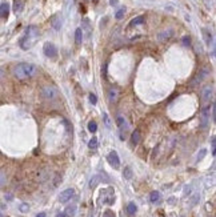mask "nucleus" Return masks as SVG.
I'll use <instances>...</instances> for the list:
<instances>
[{"label": "nucleus", "instance_id": "obj_1", "mask_svg": "<svg viewBox=\"0 0 216 217\" xmlns=\"http://www.w3.org/2000/svg\"><path fill=\"white\" fill-rule=\"evenodd\" d=\"M36 73H38V67L35 64H31V63H19L13 68V75L19 80L30 79L32 76H35Z\"/></svg>", "mask_w": 216, "mask_h": 217}, {"label": "nucleus", "instance_id": "obj_2", "mask_svg": "<svg viewBox=\"0 0 216 217\" xmlns=\"http://www.w3.org/2000/svg\"><path fill=\"white\" fill-rule=\"evenodd\" d=\"M39 38V30L36 27H28L25 30L24 36L20 40V47L23 49H28L31 48V45L36 41V39Z\"/></svg>", "mask_w": 216, "mask_h": 217}, {"label": "nucleus", "instance_id": "obj_3", "mask_svg": "<svg viewBox=\"0 0 216 217\" xmlns=\"http://www.w3.org/2000/svg\"><path fill=\"white\" fill-rule=\"evenodd\" d=\"M209 117H211V108L204 107L200 112V128L206 129L209 124Z\"/></svg>", "mask_w": 216, "mask_h": 217}, {"label": "nucleus", "instance_id": "obj_4", "mask_svg": "<svg viewBox=\"0 0 216 217\" xmlns=\"http://www.w3.org/2000/svg\"><path fill=\"white\" fill-rule=\"evenodd\" d=\"M212 96H214V87L212 85H206V87L201 89V101L204 103V104H207V103H209V100L212 99Z\"/></svg>", "mask_w": 216, "mask_h": 217}, {"label": "nucleus", "instance_id": "obj_5", "mask_svg": "<svg viewBox=\"0 0 216 217\" xmlns=\"http://www.w3.org/2000/svg\"><path fill=\"white\" fill-rule=\"evenodd\" d=\"M41 96H43V99H45V100H53L56 96H58V91H56V88L47 85V87H44L43 89H41Z\"/></svg>", "mask_w": 216, "mask_h": 217}, {"label": "nucleus", "instance_id": "obj_6", "mask_svg": "<svg viewBox=\"0 0 216 217\" xmlns=\"http://www.w3.org/2000/svg\"><path fill=\"white\" fill-rule=\"evenodd\" d=\"M43 51H44V55L47 56V58H56L58 56V49H56V47L52 44V43H45L44 47H43Z\"/></svg>", "mask_w": 216, "mask_h": 217}, {"label": "nucleus", "instance_id": "obj_7", "mask_svg": "<svg viewBox=\"0 0 216 217\" xmlns=\"http://www.w3.org/2000/svg\"><path fill=\"white\" fill-rule=\"evenodd\" d=\"M73 196H75V190H73L72 188H68V189H65L60 193V196H59V201H60L61 204H65V202L70 201Z\"/></svg>", "mask_w": 216, "mask_h": 217}, {"label": "nucleus", "instance_id": "obj_8", "mask_svg": "<svg viewBox=\"0 0 216 217\" xmlns=\"http://www.w3.org/2000/svg\"><path fill=\"white\" fill-rule=\"evenodd\" d=\"M107 160L111 164V167H113L115 169H119V167H120V159L118 156V152H115V151L109 152V155L107 156Z\"/></svg>", "mask_w": 216, "mask_h": 217}, {"label": "nucleus", "instance_id": "obj_9", "mask_svg": "<svg viewBox=\"0 0 216 217\" xmlns=\"http://www.w3.org/2000/svg\"><path fill=\"white\" fill-rule=\"evenodd\" d=\"M172 35H173V31L171 30V28H168V30H166V31H163V32L159 33L158 39H159V41H166V40L171 39Z\"/></svg>", "mask_w": 216, "mask_h": 217}, {"label": "nucleus", "instance_id": "obj_10", "mask_svg": "<svg viewBox=\"0 0 216 217\" xmlns=\"http://www.w3.org/2000/svg\"><path fill=\"white\" fill-rule=\"evenodd\" d=\"M8 13H10V5L7 3H3L0 4V18L1 19H7Z\"/></svg>", "mask_w": 216, "mask_h": 217}, {"label": "nucleus", "instance_id": "obj_11", "mask_svg": "<svg viewBox=\"0 0 216 217\" xmlns=\"http://www.w3.org/2000/svg\"><path fill=\"white\" fill-rule=\"evenodd\" d=\"M119 99V92L116 88H112V89H109V92H108V100H109V103H116Z\"/></svg>", "mask_w": 216, "mask_h": 217}, {"label": "nucleus", "instance_id": "obj_12", "mask_svg": "<svg viewBox=\"0 0 216 217\" xmlns=\"http://www.w3.org/2000/svg\"><path fill=\"white\" fill-rule=\"evenodd\" d=\"M139 141H140V131L139 129H135L131 135V144L132 145H138Z\"/></svg>", "mask_w": 216, "mask_h": 217}, {"label": "nucleus", "instance_id": "obj_13", "mask_svg": "<svg viewBox=\"0 0 216 217\" xmlns=\"http://www.w3.org/2000/svg\"><path fill=\"white\" fill-rule=\"evenodd\" d=\"M81 41H83V30H81V28H76V31H75V43L78 45H80Z\"/></svg>", "mask_w": 216, "mask_h": 217}, {"label": "nucleus", "instance_id": "obj_14", "mask_svg": "<svg viewBox=\"0 0 216 217\" xmlns=\"http://www.w3.org/2000/svg\"><path fill=\"white\" fill-rule=\"evenodd\" d=\"M136 210H138V207H136L135 202H129V204L127 205V213H128L129 216H133V215H135Z\"/></svg>", "mask_w": 216, "mask_h": 217}, {"label": "nucleus", "instance_id": "obj_15", "mask_svg": "<svg viewBox=\"0 0 216 217\" xmlns=\"http://www.w3.org/2000/svg\"><path fill=\"white\" fill-rule=\"evenodd\" d=\"M64 213H65V216H68V217H73L75 216V213H76V205H71V207H68Z\"/></svg>", "mask_w": 216, "mask_h": 217}, {"label": "nucleus", "instance_id": "obj_16", "mask_svg": "<svg viewBox=\"0 0 216 217\" xmlns=\"http://www.w3.org/2000/svg\"><path fill=\"white\" fill-rule=\"evenodd\" d=\"M144 20H146V18H144V16H138V18H135V19L132 20V21L129 23V25H131V27H133V25L143 24V23H144Z\"/></svg>", "mask_w": 216, "mask_h": 217}, {"label": "nucleus", "instance_id": "obj_17", "mask_svg": "<svg viewBox=\"0 0 216 217\" xmlns=\"http://www.w3.org/2000/svg\"><path fill=\"white\" fill-rule=\"evenodd\" d=\"M123 176H124V179H126V180H131V179H132V176H133L132 169H131L129 167H126V168H124V170H123Z\"/></svg>", "mask_w": 216, "mask_h": 217}, {"label": "nucleus", "instance_id": "obj_18", "mask_svg": "<svg viewBox=\"0 0 216 217\" xmlns=\"http://www.w3.org/2000/svg\"><path fill=\"white\" fill-rule=\"evenodd\" d=\"M203 35H204V40H206V43H207V44H209V43L212 41L211 32H209L208 30H206V28H203Z\"/></svg>", "mask_w": 216, "mask_h": 217}, {"label": "nucleus", "instance_id": "obj_19", "mask_svg": "<svg viewBox=\"0 0 216 217\" xmlns=\"http://www.w3.org/2000/svg\"><path fill=\"white\" fill-rule=\"evenodd\" d=\"M159 199H160V193H159L158 190L151 192V195H149V200H151V202H158Z\"/></svg>", "mask_w": 216, "mask_h": 217}, {"label": "nucleus", "instance_id": "obj_20", "mask_svg": "<svg viewBox=\"0 0 216 217\" xmlns=\"http://www.w3.org/2000/svg\"><path fill=\"white\" fill-rule=\"evenodd\" d=\"M99 181H100V176H93V177L90 180V188H95L96 185L99 184Z\"/></svg>", "mask_w": 216, "mask_h": 217}, {"label": "nucleus", "instance_id": "obj_21", "mask_svg": "<svg viewBox=\"0 0 216 217\" xmlns=\"http://www.w3.org/2000/svg\"><path fill=\"white\" fill-rule=\"evenodd\" d=\"M88 131H90L91 133H95L96 131H98V124H96L95 121H90L88 123Z\"/></svg>", "mask_w": 216, "mask_h": 217}, {"label": "nucleus", "instance_id": "obj_22", "mask_svg": "<svg viewBox=\"0 0 216 217\" xmlns=\"http://www.w3.org/2000/svg\"><path fill=\"white\" fill-rule=\"evenodd\" d=\"M88 148H90V149H96V148H98V139L96 137L91 139L90 142H88Z\"/></svg>", "mask_w": 216, "mask_h": 217}, {"label": "nucleus", "instance_id": "obj_23", "mask_svg": "<svg viewBox=\"0 0 216 217\" xmlns=\"http://www.w3.org/2000/svg\"><path fill=\"white\" fill-rule=\"evenodd\" d=\"M124 13H126V8H120V10L116 12V15H115V18L118 19V20H120V19H123L124 18Z\"/></svg>", "mask_w": 216, "mask_h": 217}, {"label": "nucleus", "instance_id": "obj_24", "mask_svg": "<svg viewBox=\"0 0 216 217\" xmlns=\"http://www.w3.org/2000/svg\"><path fill=\"white\" fill-rule=\"evenodd\" d=\"M5 182H7V176L4 175V173L0 170V187H3V185H5Z\"/></svg>", "mask_w": 216, "mask_h": 217}, {"label": "nucleus", "instance_id": "obj_25", "mask_svg": "<svg viewBox=\"0 0 216 217\" xmlns=\"http://www.w3.org/2000/svg\"><path fill=\"white\" fill-rule=\"evenodd\" d=\"M20 10H21V1L15 0V3H13V11H15V12H19Z\"/></svg>", "mask_w": 216, "mask_h": 217}, {"label": "nucleus", "instance_id": "obj_26", "mask_svg": "<svg viewBox=\"0 0 216 217\" xmlns=\"http://www.w3.org/2000/svg\"><path fill=\"white\" fill-rule=\"evenodd\" d=\"M116 124H118V127H119V128H123V127H124V124H126V120H124L123 117H120V116H119V117L116 119Z\"/></svg>", "mask_w": 216, "mask_h": 217}, {"label": "nucleus", "instance_id": "obj_27", "mask_svg": "<svg viewBox=\"0 0 216 217\" xmlns=\"http://www.w3.org/2000/svg\"><path fill=\"white\" fill-rule=\"evenodd\" d=\"M103 119H104V123H106V127L111 128V120H109V117H108L107 113H103Z\"/></svg>", "mask_w": 216, "mask_h": 217}, {"label": "nucleus", "instance_id": "obj_28", "mask_svg": "<svg viewBox=\"0 0 216 217\" xmlns=\"http://www.w3.org/2000/svg\"><path fill=\"white\" fill-rule=\"evenodd\" d=\"M90 101L92 103L93 105H95L96 103H98V97H96V95H93V93H91V95H90Z\"/></svg>", "mask_w": 216, "mask_h": 217}, {"label": "nucleus", "instance_id": "obj_29", "mask_svg": "<svg viewBox=\"0 0 216 217\" xmlns=\"http://www.w3.org/2000/svg\"><path fill=\"white\" fill-rule=\"evenodd\" d=\"M103 217H116V216L112 210H106V212L103 213Z\"/></svg>", "mask_w": 216, "mask_h": 217}, {"label": "nucleus", "instance_id": "obj_30", "mask_svg": "<svg viewBox=\"0 0 216 217\" xmlns=\"http://www.w3.org/2000/svg\"><path fill=\"white\" fill-rule=\"evenodd\" d=\"M28 209H30V205H28V204H21V205H20V210H21L23 213H24V212H28Z\"/></svg>", "mask_w": 216, "mask_h": 217}, {"label": "nucleus", "instance_id": "obj_31", "mask_svg": "<svg viewBox=\"0 0 216 217\" xmlns=\"http://www.w3.org/2000/svg\"><path fill=\"white\" fill-rule=\"evenodd\" d=\"M183 44L184 45H189V44H191V39H189V36H184V38H183Z\"/></svg>", "mask_w": 216, "mask_h": 217}, {"label": "nucleus", "instance_id": "obj_32", "mask_svg": "<svg viewBox=\"0 0 216 217\" xmlns=\"http://www.w3.org/2000/svg\"><path fill=\"white\" fill-rule=\"evenodd\" d=\"M206 153H207V151H206V149H201V151H200V153H199V156H198V160H201V159H203Z\"/></svg>", "mask_w": 216, "mask_h": 217}, {"label": "nucleus", "instance_id": "obj_33", "mask_svg": "<svg viewBox=\"0 0 216 217\" xmlns=\"http://www.w3.org/2000/svg\"><path fill=\"white\" fill-rule=\"evenodd\" d=\"M36 217H47V215H45L44 212H40V213H38V215H36Z\"/></svg>", "mask_w": 216, "mask_h": 217}, {"label": "nucleus", "instance_id": "obj_34", "mask_svg": "<svg viewBox=\"0 0 216 217\" xmlns=\"http://www.w3.org/2000/svg\"><path fill=\"white\" fill-rule=\"evenodd\" d=\"M116 3H118V0H111V5H116Z\"/></svg>", "mask_w": 216, "mask_h": 217}, {"label": "nucleus", "instance_id": "obj_35", "mask_svg": "<svg viewBox=\"0 0 216 217\" xmlns=\"http://www.w3.org/2000/svg\"><path fill=\"white\" fill-rule=\"evenodd\" d=\"M56 217H67V216H65V213H59Z\"/></svg>", "mask_w": 216, "mask_h": 217}, {"label": "nucleus", "instance_id": "obj_36", "mask_svg": "<svg viewBox=\"0 0 216 217\" xmlns=\"http://www.w3.org/2000/svg\"><path fill=\"white\" fill-rule=\"evenodd\" d=\"M0 217H4V216H3V215H1V213H0Z\"/></svg>", "mask_w": 216, "mask_h": 217}]
</instances>
